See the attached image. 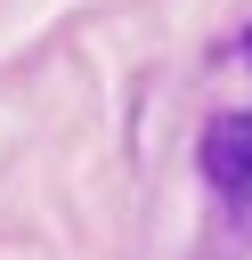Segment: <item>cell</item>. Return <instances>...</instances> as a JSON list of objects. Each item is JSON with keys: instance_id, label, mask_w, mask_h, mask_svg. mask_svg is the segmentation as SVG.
<instances>
[{"instance_id": "obj_2", "label": "cell", "mask_w": 252, "mask_h": 260, "mask_svg": "<svg viewBox=\"0 0 252 260\" xmlns=\"http://www.w3.org/2000/svg\"><path fill=\"white\" fill-rule=\"evenodd\" d=\"M244 65H252V32H244Z\"/></svg>"}, {"instance_id": "obj_1", "label": "cell", "mask_w": 252, "mask_h": 260, "mask_svg": "<svg viewBox=\"0 0 252 260\" xmlns=\"http://www.w3.org/2000/svg\"><path fill=\"white\" fill-rule=\"evenodd\" d=\"M195 162H203V179H219L228 195H244V187H252V114H219V122L203 130Z\"/></svg>"}]
</instances>
